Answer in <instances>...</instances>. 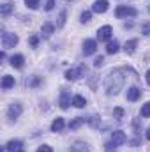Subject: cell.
I'll list each match as a JSON object with an SVG mask.
<instances>
[{
  "label": "cell",
  "instance_id": "obj_4",
  "mask_svg": "<svg viewBox=\"0 0 150 152\" xmlns=\"http://www.w3.org/2000/svg\"><path fill=\"white\" fill-rule=\"evenodd\" d=\"M87 73V67L85 66H79V67H76V69H69V71H66V78L67 80H71V81H74L78 80L81 75H85Z\"/></svg>",
  "mask_w": 150,
  "mask_h": 152
},
{
  "label": "cell",
  "instance_id": "obj_19",
  "mask_svg": "<svg viewBox=\"0 0 150 152\" xmlns=\"http://www.w3.org/2000/svg\"><path fill=\"white\" fill-rule=\"evenodd\" d=\"M73 104H74L76 108H83V106L87 104V99H85L83 96H74V97H73Z\"/></svg>",
  "mask_w": 150,
  "mask_h": 152
},
{
  "label": "cell",
  "instance_id": "obj_30",
  "mask_svg": "<svg viewBox=\"0 0 150 152\" xmlns=\"http://www.w3.org/2000/svg\"><path fill=\"white\" fill-rule=\"evenodd\" d=\"M53 5H55V0H48V2H46V5H44V9H46V11H51V9H53Z\"/></svg>",
  "mask_w": 150,
  "mask_h": 152
},
{
  "label": "cell",
  "instance_id": "obj_29",
  "mask_svg": "<svg viewBox=\"0 0 150 152\" xmlns=\"http://www.w3.org/2000/svg\"><path fill=\"white\" fill-rule=\"evenodd\" d=\"M37 44H39V37H37V36H32V37H30V46H32V48H36Z\"/></svg>",
  "mask_w": 150,
  "mask_h": 152
},
{
  "label": "cell",
  "instance_id": "obj_35",
  "mask_svg": "<svg viewBox=\"0 0 150 152\" xmlns=\"http://www.w3.org/2000/svg\"><path fill=\"white\" fill-rule=\"evenodd\" d=\"M147 83H149V85H150V69H149V71H147Z\"/></svg>",
  "mask_w": 150,
  "mask_h": 152
},
{
  "label": "cell",
  "instance_id": "obj_24",
  "mask_svg": "<svg viewBox=\"0 0 150 152\" xmlns=\"http://www.w3.org/2000/svg\"><path fill=\"white\" fill-rule=\"evenodd\" d=\"M90 18H92V12H90V11H83V12H81V20H79V21H81V23H88V21H90Z\"/></svg>",
  "mask_w": 150,
  "mask_h": 152
},
{
  "label": "cell",
  "instance_id": "obj_17",
  "mask_svg": "<svg viewBox=\"0 0 150 152\" xmlns=\"http://www.w3.org/2000/svg\"><path fill=\"white\" fill-rule=\"evenodd\" d=\"M23 62H25L23 55H14V57L11 58V66L16 67V69H21V67H23Z\"/></svg>",
  "mask_w": 150,
  "mask_h": 152
},
{
  "label": "cell",
  "instance_id": "obj_25",
  "mask_svg": "<svg viewBox=\"0 0 150 152\" xmlns=\"http://www.w3.org/2000/svg\"><path fill=\"white\" fill-rule=\"evenodd\" d=\"M39 2H41V0H25V5H27L28 9H37Z\"/></svg>",
  "mask_w": 150,
  "mask_h": 152
},
{
  "label": "cell",
  "instance_id": "obj_11",
  "mask_svg": "<svg viewBox=\"0 0 150 152\" xmlns=\"http://www.w3.org/2000/svg\"><path fill=\"white\" fill-rule=\"evenodd\" d=\"M140 96H141V90H140L138 87H131V88L127 90V99H129V101H138Z\"/></svg>",
  "mask_w": 150,
  "mask_h": 152
},
{
  "label": "cell",
  "instance_id": "obj_20",
  "mask_svg": "<svg viewBox=\"0 0 150 152\" xmlns=\"http://www.w3.org/2000/svg\"><path fill=\"white\" fill-rule=\"evenodd\" d=\"M106 51H108L110 55L117 53V51H118V42H117V41H111V42H108V46H106Z\"/></svg>",
  "mask_w": 150,
  "mask_h": 152
},
{
  "label": "cell",
  "instance_id": "obj_36",
  "mask_svg": "<svg viewBox=\"0 0 150 152\" xmlns=\"http://www.w3.org/2000/svg\"><path fill=\"white\" fill-rule=\"evenodd\" d=\"M147 140H150V127L147 129Z\"/></svg>",
  "mask_w": 150,
  "mask_h": 152
},
{
  "label": "cell",
  "instance_id": "obj_1",
  "mask_svg": "<svg viewBox=\"0 0 150 152\" xmlns=\"http://www.w3.org/2000/svg\"><path fill=\"white\" fill-rule=\"evenodd\" d=\"M124 85V76H122V71H113L108 75L106 81H104V87H106V94L108 96H115L118 94V90L122 88Z\"/></svg>",
  "mask_w": 150,
  "mask_h": 152
},
{
  "label": "cell",
  "instance_id": "obj_22",
  "mask_svg": "<svg viewBox=\"0 0 150 152\" xmlns=\"http://www.w3.org/2000/svg\"><path fill=\"white\" fill-rule=\"evenodd\" d=\"M83 122H85V118H83V117H78V118H74V120L69 124V127H71V129H78Z\"/></svg>",
  "mask_w": 150,
  "mask_h": 152
},
{
  "label": "cell",
  "instance_id": "obj_12",
  "mask_svg": "<svg viewBox=\"0 0 150 152\" xmlns=\"http://www.w3.org/2000/svg\"><path fill=\"white\" fill-rule=\"evenodd\" d=\"M64 126H66L64 118H62V117H57V118L53 120V124H51V131H53V133H60V131L64 129Z\"/></svg>",
  "mask_w": 150,
  "mask_h": 152
},
{
  "label": "cell",
  "instance_id": "obj_21",
  "mask_svg": "<svg viewBox=\"0 0 150 152\" xmlns=\"http://www.w3.org/2000/svg\"><path fill=\"white\" fill-rule=\"evenodd\" d=\"M11 11H12V5H11V4H2V5H0V12H2V16H7Z\"/></svg>",
  "mask_w": 150,
  "mask_h": 152
},
{
  "label": "cell",
  "instance_id": "obj_23",
  "mask_svg": "<svg viewBox=\"0 0 150 152\" xmlns=\"http://www.w3.org/2000/svg\"><path fill=\"white\" fill-rule=\"evenodd\" d=\"M141 117H150V101H147L143 106H141Z\"/></svg>",
  "mask_w": 150,
  "mask_h": 152
},
{
  "label": "cell",
  "instance_id": "obj_31",
  "mask_svg": "<svg viewBox=\"0 0 150 152\" xmlns=\"http://www.w3.org/2000/svg\"><path fill=\"white\" fill-rule=\"evenodd\" d=\"M37 152H53V151H51L50 145H42V147H39L37 149Z\"/></svg>",
  "mask_w": 150,
  "mask_h": 152
},
{
  "label": "cell",
  "instance_id": "obj_14",
  "mask_svg": "<svg viewBox=\"0 0 150 152\" xmlns=\"http://www.w3.org/2000/svg\"><path fill=\"white\" fill-rule=\"evenodd\" d=\"M11 87H14V76L5 75L2 78V88H4V90H9Z\"/></svg>",
  "mask_w": 150,
  "mask_h": 152
},
{
  "label": "cell",
  "instance_id": "obj_26",
  "mask_svg": "<svg viewBox=\"0 0 150 152\" xmlns=\"http://www.w3.org/2000/svg\"><path fill=\"white\" fill-rule=\"evenodd\" d=\"M141 34L150 36V21H147V23H143V25H141Z\"/></svg>",
  "mask_w": 150,
  "mask_h": 152
},
{
  "label": "cell",
  "instance_id": "obj_27",
  "mask_svg": "<svg viewBox=\"0 0 150 152\" xmlns=\"http://www.w3.org/2000/svg\"><path fill=\"white\" fill-rule=\"evenodd\" d=\"M39 81H41V80H39L37 76H32L30 80H27V85H28V87H36Z\"/></svg>",
  "mask_w": 150,
  "mask_h": 152
},
{
  "label": "cell",
  "instance_id": "obj_8",
  "mask_svg": "<svg viewBox=\"0 0 150 152\" xmlns=\"http://www.w3.org/2000/svg\"><path fill=\"white\" fill-rule=\"evenodd\" d=\"M95 50H97V42L94 39H87L83 42V53L85 55H92V53H95Z\"/></svg>",
  "mask_w": 150,
  "mask_h": 152
},
{
  "label": "cell",
  "instance_id": "obj_6",
  "mask_svg": "<svg viewBox=\"0 0 150 152\" xmlns=\"http://www.w3.org/2000/svg\"><path fill=\"white\" fill-rule=\"evenodd\" d=\"M111 34H113V28L110 25H104V27H101L97 30V39L99 41H108V39L111 37Z\"/></svg>",
  "mask_w": 150,
  "mask_h": 152
},
{
  "label": "cell",
  "instance_id": "obj_5",
  "mask_svg": "<svg viewBox=\"0 0 150 152\" xmlns=\"http://www.w3.org/2000/svg\"><path fill=\"white\" fill-rule=\"evenodd\" d=\"M21 112H23L21 104H20V103H12V104L9 106V110H7V117L12 118V120H16V118L21 115Z\"/></svg>",
  "mask_w": 150,
  "mask_h": 152
},
{
  "label": "cell",
  "instance_id": "obj_18",
  "mask_svg": "<svg viewBox=\"0 0 150 152\" xmlns=\"http://www.w3.org/2000/svg\"><path fill=\"white\" fill-rule=\"evenodd\" d=\"M53 30H55V27H53L51 23H44V25L41 27V32H42L44 37H50V36L53 34Z\"/></svg>",
  "mask_w": 150,
  "mask_h": 152
},
{
  "label": "cell",
  "instance_id": "obj_13",
  "mask_svg": "<svg viewBox=\"0 0 150 152\" xmlns=\"http://www.w3.org/2000/svg\"><path fill=\"white\" fill-rule=\"evenodd\" d=\"M58 104H60V108H62V110H67V108H69V104H71V97H69V94H67V92H62Z\"/></svg>",
  "mask_w": 150,
  "mask_h": 152
},
{
  "label": "cell",
  "instance_id": "obj_15",
  "mask_svg": "<svg viewBox=\"0 0 150 152\" xmlns=\"http://www.w3.org/2000/svg\"><path fill=\"white\" fill-rule=\"evenodd\" d=\"M69 152H88V145L85 142H76V143H73Z\"/></svg>",
  "mask_w": 150,
  "mask_h": 152
},
{
  "label": "cell",
  "instance_id": "obj_32",
  "mask_svg": "<svg viewBox=\"0 0 150 152\" xmlns=\"http://www.w3.org/2000/svg\"><path fill=\"white\" fill-rule=\"evenodd\" d=\"M103 62H104V58H103V57H97V58H95V62H94V66H95V67H101V66H103Z\"/></svg>",
  "mask_w": 150,
  "mask_h": 152
},
{
  "label": "cell",
  "instance_id": "obj_16",
  "mask_svg": "<svg viewBox=\"0 0 150 152\" xmlns=\"http://www.w3.org/2000/svg\"><path fill=\"white\" fill-rule=\"evenodd\" d=\"M136 46H138V41H136V39H131V41H127V42H125L124 50H125V53L133 55V53L136 51Z\"/></svg>",
  "mask_w": 150,
  "mask_h": 152
},
{
  "label": "cell",
  "instance_id": "obj_38",
  "mask_svg": "<svg viewBox=\"0 0 150 152\" xmlns=\"http://www.w3.org/2000/svg\"><path fill=\"white\" fill-rule=\"evenodd\" d=\"M20 152H23V151H20Z\"/></svg>",
  "mask_w": 150,
  "mask_h": 152
},
{
  "label": "cell",
  "instance_id": "obj_7",
  "mask_svg": "<svg viewBox=\"0 0 150 152\" xmlns=\"http://www.w3.org/2000/svg\"><path fill=\"white\" fill-rule=\"evenodd\" d=\"M92 11L97 12V14H103L108 11V0H95L94 5H92Z\"/></svg>",
  "mask_w": 150,
  "mask_h": 152
},
{
  "label": "cell",
  "instance_id": "obj_34",
  "mask_svg": "<svg viewBox=\"0 0 150 152\" xmlns=\"http://www.w3.org/2000/svg\"><path fill=\"white\" fill-rule=\"evenodd\" d=\"M64 18H66V12H62V14H60V21H58V27H62V25H64V21H66Z\"/></svg>",
  "mask_w": 150,
  "mask_h": 152
},
{
  "label": "cell",
  "instance_id": "obj_33",
  "mask_svg": "<svg viewBox=\"0 0 150 152\" xmlns=\"http://www.w3.org/2000/svg\"><path fill=\"white\" fill-rule=\"evenodd\" d=\"M115 147H117L115 143H108L106 145V152H115Z\"/></svg>",
  "mask_w": 150,
  "mask_h": 152
},
{
  "label": "cell",
  "instance_id": "obj_2",
  "mask_svg": "<svg viewBox=\"0 0 150 152\" xmlns=\"http://www.w3.org/2000/svg\"><path fill=\"white\" fill-rule=\"evenodd\" d=\"M18 36L16 34H11V32H5L4 36H2V46L5 48V50H9V48H14L16 44H18Z\"/></svg>",
  "mask_w": 150,
  "mask_h": 152
},
{
  "label": "cell",
  "instance_id": "obj_3",
  "mask_svg": "<svg viewBox=\"0 0 150 152\" xmlns=\"http://www.w3.org/2000/svg\"><path fill=\"white\" fill-rule=\"evenodd\" d=\"M138 11L134 7H129V5H118L115 9V16L117 18H124V16H136Z\"/></svg>",
  "mask_w": 150,
  "mask_h": 152
},
{
  "label": "cell",
  "instance_id": "obj_9",
  "mask_svg": "<svg viewBox=\"0 0 150 152\" xmlns=\"http://www.w3.org/2000/svg\"><path fill=\"white\" fill-rule=\"evenodd\" d=\"M125 133L124 131H113L111 133V143L115 145H122V143H125Z\"/></svg>",
  "mask_w": 150,
  "mask_h": 152
},
{
  "label": "cell",
  "instance_id": "obj_10",
  "mask_svg": "<svg viewBox=\"0 0 150 152\" xmlns=\"http://www.w3.org/2000/svg\"><path fill=\"white\" fill-rule=\"evenodd\" d=\"M21 147H23V143H21L20 140H11V142L5 145V151H9V152H20V151H21Z\"/></svg>",
  "mask_w": 150,
  "mask_h": 152
},
{
  "label": "cell",
  "instance_id": "obj_28",
  "mask_svg": "<svg viewBox=\"0 0 150 152\" xmlns=\"http://www.w3.org/2000/svg\"><path fill=\"white\" fill-rule=\"evenodd\" d=\"M113 115H115V118H122L124 117V110L122 108H115L113 110Z\"/></svg>",
  "mask_w": 150,
  "mask_h": 152
},
{
  "label": "cell",
  "instance_id": "obj_37",
  "mask_svg": "<svg viewBox=\"0 0 150 152\" xmlns=\"http://www.w3.org/2000/svg\"><path fill=\"white\" fill-rule=\"evenodd\" d=\"M149 11H150V5H149Z\"/></svg>",
  "mask_w": 150,
  "mask_h": 152
}]
</instances>
